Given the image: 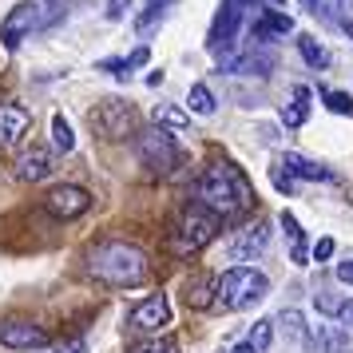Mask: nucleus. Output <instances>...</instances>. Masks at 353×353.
Wrapping results in <instances>:
<instances>
[{
  "label": "nucleus",
  "instance_id": "nucleus-1",
  "mask_svg": "<svg viewBox=\"0 0 353 353\" xmlns=\"http://www.w3.org/2000/svg\"><path fill=\"white\" fill-rule=\"evenodd\" d=\"M194 203L207 207L214 219H239L254 207V191H250V179L242 175L239 167L214 163L194 183Z\"/></svg>",
  "mask_w": 353,
  "mask_h": 353
},
{
  "label": "nucleus",
  "instance_id": "nucleus-2",
  "mask_svg": "<svg viewBox=\"0 0 353 353\" xmlns=\"http://www.w3.org/2000/svg\"><path fill=\"white\" fill-rule=\"evenodd\" d=\"M88 270L92 278H99L103 286H115V290H128V286H143L147 274H151V262L139 246H131V242H99L92 246V254H88Z\"/></svg>",
  "mask_w": 353,
  "mask_h": 353
},
{
  "label": "nucleus",
  "instance_id": "nucleus-3",
  "mask_svg": "<svg viewBox=\"0 0 353 353\" xmlns=\"http://www.w3.org/2000/svg\"><path fill=\"white\" fill-rule=\"evenodd\" d=\"M270 294V278L254 266H230V270L214 282V305L223 310H254L258 302H266Z\"/></svg>",
  "mask_w": 353,
  "mask_h": 353
},
{
  "label": "nucleus",
  "instance_id": "nucleus-4",
  "mask_svg": "<svg viewBox=\"0 0 353 353\" xmlns=\"http://www.w3.org/2000/svg\"><path fill=\"white\" fill-rule=\"evenodd\" d=\"M131 151H135V159L143 163L147 171H159V175H167V171H175L179 159H183V151H179L175 135L163 128H143L131 135Z\"/></svg>",
  "mask_w": 353,
  "mask_h": 353
},
{
  "label": "nucleus",
  "instance_id": "nucleus-5",
  "mask_svg": "<svg viewBox=\"0 0 353 353\" xmlns=\"http://www.w3.org/2000/svg\"><path fill=\"white\" fill-rule=\"evenodd\" d=\"M219 226H223V219H214L207 207L191 203V207L179 214L175 234H171V250H175V254H194V250H203L207 242H214Z\"/></svg>",
  "mask_w": 353,
  "mask_h": 353
},
{
  "label": "nucleus",
  "instance_id": "nucleus-6",
  "mask_svg": "<svg viewBox=\"0 0 353 353\" xmlns=\"http://www.w3.org/2000/svg\"><path fill=\"white\" fill-rule=\"evenodd\" d=\"M254 0H223V8H219V17L210 24V36H207V48L219 56V60H230V52L239 44V32L242 24H246V8H250Z\"/></svg>",
  "mask_w": 353,
  "mask_h": 353
},
{
  "label": "nucleus",
  "instance_id": "nucleus-7",
  "mask_svg": "<svg viewBox=\"0 0 353 353\" xmlns=\"http://www.w3.org/2000/svg\"><path fill=\"white\" fill-rule=\"evenodd\" d=\"M48 24V8L40 0H20L17 8H8V17L0 20V44L4 48H20V40H28Z\"/></svg>",
  "mask_w": 353,
  "mask_h": 353
},
{
  "label": "nucleus",
  "instance_id": "nucleus-8",
  "mask_svg": "<svg viewBox=\"0 0 353 353\" xmlns=\"http://www.w3.org/2000/svg\"><path fill=\"white\" fill-rule=\"evenodd\" d=\"M92 131H99L103 139H128L135 135V108H131L128 99H99L96 108H92Z\"/></svg>",
  "mask_w": 353,
  "mask_h": 353
},
{
  "label": "nucleus",
  "instance_id": "nucleus-9",
  "mask_svg": "<svg viewBox=\"0 0 353 353\" xmlns=\"http://www.w3.org/2000/svg\"><path fill=\"white\" fill-rule=\"evenodd\" d=\"M163 325H171V302H167V294H151V298H143L128 314V330H135V334H159Z\"/></svg>",
  "mask_w": 353,
  "mask_h": 353
},
{
  "label": "nucleus",
  "instance_id": "nucleus-10",
  "mask_svg": "<svg viewBox=\"0 0 353 353\" xmlns=\"http://www.w3.org/2000/svg\"><path fill=\"white\" fill-rule=\"evenodd\" d=\"M88 207H92V194L76 187V183H60V187H52L44 194V210L56 214V219H80Z\"/></svg>",
  "mask_w": 353,
  "mask_h": 353
},
{
  "label": "nucleus",
  "instance_id": "nucleus-11",
  "mask_svg": "<svg viewBox=\"0 0 353 353\" xmlns=\"http://www.w3.org/2000/svg\"><path fill=\"white\" fill-rule=\"evenodd\" d=\"M266 246H270V223H254L226 242V258L230 262H254V258L266 254Z\"/></svg>",
  "mask_w": 353,
  "mask_h": 353
},
{
  "label": "nucleus",
  "instance_id": "nucleus-12",
  "mask_svg": "<svg viewBox=\"0 0 353 353\" xmlns=\"http://www.w3.org/2000/svg\"><path fill=\"white\" fill-rule=\"evenodd\" d=\"M0 345H8V350H44L48 334L36 321L12 318V321H0Z\"/></svg>",
  "mask_w": 353,
  "mask_h": 353
},
{
  "label": "nucleus",
  "instance_id": "nucleus-13",
  "mask_svg": "<svg viewBox=\"0 0 353 353\" xmlns=\"http://www.w3.org/2000/svg\"><path fill=\"white\" fill-rule=\"evenodd\" d=\"M52 171H56V167H52V151H48V147L32 143V147H24V151H20L17 175L24 179V183H44Z\"/></svg>",
  "mask_w": 353,
  "mask_h": 353
},
{
  "label": "nucleus",
  "instance_id": "nucleus-14",
  "mask_svg": "<svg viewBox=\"0 0 353 353\" xmlns=\"http://www.w3.org/2000/svg\"><path fill=\"white\" fill-rule=\"evenodd\" d=\"M32 128V115L17 108V103H0V151L20 143V135Z\"/></svg>",
  "mask_w": 353,
  "mask_h": 353
},
{
  "label": "nucleus",
  "instance_id": "nucleus-15",
  "mask_svg": "<svg viewBox=\"0 0 353 353\" xmlns=\"http://www.w3.org/2000/svg\"><path fill=\"white\" fill-rule=\"evenodd\" d=\"M305 350L310 353H345L350 350V330H341V325H310Z\"/></svg>",
  "mask_w": 353,
  "mask_h": 353
},
{
  "label": "nucleus",
  "instance_id": "nucleus-16",
  "mask_svg": "<svg viewBox=\"0 0 353 353\" xmlns=\"http://www.w3.org/2000/svg\"><path fill=\"white\" fill-rule=\"evenodd\" d=\"M226 72H239V76H270L274 72V52H266L258 44L254 52H242V56H230L223 60Z\"/></svg>",
  "mask_w": 353,
  "mask_h": 353
},
{
  "label": "nucleus",
  "instance_id": "nucleus-17",
  "mask_svg": "<svg viewBox=\"0 0 353 353\" xmlns=\"http://www.w3.org/2000/svg\"><path fill=\"white\" fill-rule=\"evenodd\" d=\"M282 167H286V175L294 179H310V183H337V175L325 167V163H314V159H305V155H282Z\"/></svg>",
  "mask_w": 353,
  "mask_h": 353
},
{
  "label": "nucleus",
  "instance_id": "nucleus-18",
  "mask_svg": "<svg viewBox=\"0 0 353 353\" xmlns=\"http://www.w3.org/2000/svg\"><path fill=\"white\" fill-rule=\"evenodd\" d=\"M286 32H294V20L282 17V12H270V8H266V12L254 20V28H250L254 44H266L270 36H286Z\"/></svg>",
  "mask_w": 353,
  "mask_h": 353
},
{
  "label": "nucleus",
  "instance_id": "nucleus-19",
  "mask_svg": "<svg viewBox=\"0 0 353 353\" xmlns=\"http://www.w3.org/2000/svg\"><path fill=\"white\" fill-rule=\"evenodd\" d=\"M278 223H282V230H286V239H290V258H294L298 266H305V262H310V250H305V230L298 226V219H294L290 210H282V219H278Z\"/></svg>",
  "mask_w": 353,
  "mask_h": 353
},
{
  "label": "nucleus",
  "instance_id": "nucleus-20",
  "mask_svg": "<svg viewBox=\"0 0 353 353\" xmlns=\"http://www.w3.org/2000/svg\"><path fill=\"white\" fill-rule=\"evenodd\" d=\"M305 119H310V88L298 83V88H294V99L282 108V123H286V128H302Z\"/></svg>",
  "mask_w": 353,
  "mask_h": 353
},
{
  "label": "nucleus",
  "instance_id": "nucleus-21",
  "mask_svg": "<svg viewBox=\"0 0 353 353\" xmlns=\"http://www.w3.org/2000/svg\"><path fill=\"white\" fill-rule=\"evenodd\" d=\"M151 115H155V128L171 131V135L191 128V115L183 112V108H175V103H155V112H151Z\"/></svg>",
  "mask_w": 353,
  "mask_h": 353
},
{
  "label": "nucleus",
  "instance_id": "nucleus-22",
  "mask_svg": "<svg viewBox=\"0 0 353 353\" xmlns=\"http://www.w3.org/2000/svg\"><path fill=\"white\" fill-rule=\"evenodd\" d=\"M274 330H282L290 341H302V345H305V337H310V325H305V318L298 310H282V314L274 318Z\"/></svg>",
  "mask_w": 353,
  "mask_h": 353
},
{
  "label": "nucleus",
  "instance_id": "nucleus-23",
  "mask_svg": "<svg viewBox=\"0 0 353 353\" xmlns=\"http://www.w3.org/2000/svg\"><path fill=\"white\" fill-rule=\"evenodd\" d=\"M171 4H175V0H147V4H143V12L135 17V32L147 36V32H151V28H155V24L163 20V17H167V8H171Z\"/></svg>",
  "mask_w": 353,
  "mask_h": 353
},
{
  "label": "nucleus",
  "instance_id": "nucleus-24",
  "mask_svg": "<svg viewBox=\"0 0 353 353\" xmlns=\"http://www.w3.org/2000/svg\"><path fill=\"white\" fill-rule=\"evenodd\" d=\"M187 305H194V310H203V305H214V282L210 278H191L187 282Z\"/></svg>",
  "mask_w": 353,
  "mask_h": 353
},
{
  "label": "nucleus",
  "instance_id": "nucleus-25",
  "mask_svg": "<svg viewBox=\"0 0 353 353\" xmlns=\"http://www.w3.org/2000/svg\"><path fill=\"white\" fill-rule=\"evenodd\" d=\"M298 52H302V60H305V64H310V68H318V72H321L325 64H330V52L321 48L318 40H314V36H305V32L298 36Z\"/></svg>",
  "mask_w": 353,
  "mask_h": 353
},
{
  "label": "nucleus",
  "instance_id": "nucleus-26",
  "mask_svg": "<svg viewBox=\"0 0 353 353\" xmlns=\"http://www.w3.org/2000/svg\"><path fill=\"white\" fill-rule=\"evenodd\" d=\"M187 103H191L194 115H214V108H219L214 103V92H210L207 83H194L191 92H187Z\"/></svg>",
  "mask_w": 353,
  "mask_h": 353
},
{
  "label": "nucleus",
  "instance_id": "nucleus-27",
  "mask_svg": "<svg viewBox=\"0 0 353 353\" xmlns=\"http://www.w3.org/2000/svg\"><path fill=\"white\" fill-rule=\"evenodd\" d=\"M52 143H56V151H76V131H72V123H68L64 115H52Z\"/></svg>",
  "mask_w": 353,
  "mask_h": 353
},
{
  "label": "nucleus",
  "instance_id": "nucleus-28",
  "mask_svg": "<svg viewBox=\"0 0 353 353\" xmlns=\"http://www.w3.org/2000/svg\"><path fill=\"white\" fill-rule=\"evenodd\" d=\"M274 334H278V330H274V321L262 318V321H254V330H250V337H246V341L254 345V353H266L274 345Z\"/></svg>",
  "mask_w": 353,
  "mask_h": 353
},
{
  "label": "nucleus",
  "instance_id": "nucleus-29",
  "mask_svg": "<svg viewBox=\"0 0 353 353\" xmlns=\"http://www.w3.org/2000/svg\"><path fill=\"white\" fill-rule=\"evenodd\" d=\"M321 99H325V108H330V112L353 115V99L345 96V92H330V88H325V92H321Z\"/></svg>",
  "mask_w": 353,
  "mask_h": 353
},
{
  "label": "nucleus",
  "instance_id": "nucleus-30",
  "mask_svg": "<svg viewBox=\"0 0 353 353\" xmlns=\"http://www.w3.org/2000/svg\"><path fill=\"white\" fill-rule=\"evenodd\" d=\"M128 353H179V341L175 337H155V341H143V345H135Z\"/></svg>",
  "mask_w": 353,
  "mask_h": 353
},
{
  "label": "nucleus",
  "instance_id": "nucleus-31",
  "mask_svg": "<svg viewBox=\"0 0 353 353\" xmlns=\"http://www.w3.org/2000/svg\"><path fill=\"white\" fill-rule=\"evenodd\" d=\"M302 8L310 12V17H318L321 24H334V12H330V4H325V0H302Z\"/></svg>",
  "mask_w": 353,
  "mask_h": 353
},
{
  "label": "nucleus",
  "instance_id": "nucleus-32",
  "mask_svg": "<svg viewBox=\"0 0 353 353\" xmlns=\"http://www.w3.org/2000/svg\"><path fill=\"white\" fill-rule=\"evenodd\" d=\"M314 305H318L321 314H337V310H341V298H334V294H318Z\"/></svg>",
  "mask_w": 353,
  "mask_h": 353
},
{
  "label": "nucleus",
  "instance_id": "nucleus-33",
  "mask_svg": "<svg viewBox=\"0 0 353 353\" xmlns=\"http://www.w3.org/2000/svg\"><path fill=\"white\" fill-rule=\"evenodd\" d=\"M330 258H334V239H321L314 246V262H330Z\"/></svg>",
  "mask_w": 353,
  "mask_h": 353
},
{
  "label": "nucleus",
  "instance_id": "nucleus-34",
  "mask_svg": "<svg viewBox=\"0 0 353 353\" xmlns=\"http://www.w3.org/2000/svg\"><path fill=\"white\" fill-rule=\"evenodd\" d=\"M270 179H274V187H278L282 194H290V191H294V183H290V175L282 171V167H274V171H270Z\"/></svg>",
  "mask_w": 353,
  "mask_h": 353
},
{
  "label": "nucleus",
  "instance_id": "nucleus-35",
  "mask_svg": "<svg viewBox=\"0 0 353 353\" xmlns=\"http://www.w3.org/2000/svg\"><path fill=\"white\" fill-rule=\"evenodd\" d=\"M337 282H345V286H353V258H345V262H337Z\"/></svg>",
  "mask_w": 353,
  "mask_h": 353
},
{
  "label": "nucleus",
  "instance_id": "nucleus-36",
  "mask_svg": "<svg viewBox=\"0 0 353 353\" xmlns=\"http://www.w3.org/2000/svg\"><path fill=\"white\" fill-rule=\"evenodd\" d=\"M52 353H88V341H80V337H76V341H68V345H56Z\"/></svg>",
  "mask_w": 353,
  "mask_h": 353
},
{
  "label": "nucleus",
  "instance_id": "nucleus-37",
  "mask_svg": "<svg viewBox=\"0 0 353 353\" xmlns=\"http://www.w3.org/2000/svg\"><path fill=\"white\" fill-rule=\"evenodd\" d=\"M337 318H341V325H350V330H353V302H341Z\"/></svg>",
  "mask_w": 353,
  "mask_h": 353
},
{
  "label": "nucleus",
  "instance_id": "nucleus-38",
  "mask_svg": "<svg viewBox=\"0 0 353 353\" xmlns=\"http://www.w3.org/2000/svg\"><path fill=\"white\" fill-rule=\"evenodd\" d=\"M139 64H147V48H135L128 56V68H139Z\"/></svg>",
  "mask_w": 353,
  "mask_h": 353
},
{
  "label": "nucleus",
  "instance_id": "nucleus-39",
  "mask_svg": "<svg viewBox=\"0 0 353 353\" xmlns=\"http://www.w3.org/2000/svg\"><path fill=\"white\" fill-rule=\"evenodd\" d=\"M334 8H337L345 20H353V0H334Z\"/></svg>",
  "mask_w": 353,
  "mask_h": 353
},
{
  "label": "nucleus",
  "instance_id": "nucleus-40",
  "mask_svg": "<svg viewBox=\"0 0 353 353\" xmlns=\"http://www.w3.org/2000/svg\"><path fill=\"white\" fill-rule=\"evenodd\" d=\"M123 4H128V0H112V8H108V20H119V17H123Z\"/></svg>",
  "mask_w": 353,
  "mask_h": 353
},
{
  "label": "nucleus",
  "instance_id": "nucleus-41",
  "mask_svg": "<svg viewBox=\"0 0 353 353\" xmlns=\"http://www.w3.org/2000/svg\"><path fill=\"white\" fill-rule=\"evenodd\" d=\"M226 353H254V345H250V341H239L234 350H226Z\"/></svg>",
  "mask_w": 353,
  "mask_h": 353
},
{
  "label": "nucleus",
  "instance_id": "nucleus-42",
  "mask_svg": "<svg viewBox=\"0 0 353 353\" xmlns=\"http://www.w3.org/2000/svg\"><path fill=\"white\" fill-rule=\"evenodd\" d=\"M341 28H345V32H350V40H353V20H341Z\"/></svg>",
  "mask_w": 353,
  "mask_h": 353
},
{
  "label": "nucleus",
  "instance_id": "nucleus-43",
  "mask_svg": "<svg viewBox=\"0 0 353 353\" xmlns=\"http://www.w3.org/2000/svg\"><path fill=\"white\" fill-rule=\"evenodd\" d=\"M270 4H282V0H270Z\"/></svg>",
  "mask_w": 353,
  "mask_h": 353
}]
</instances>
